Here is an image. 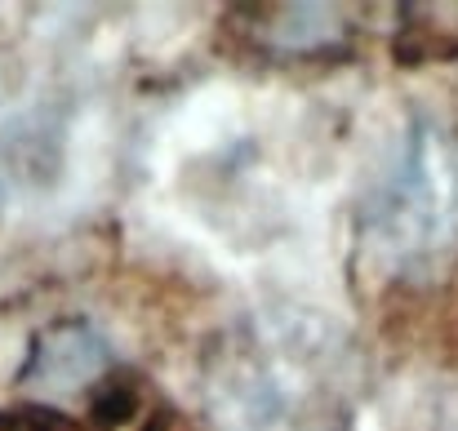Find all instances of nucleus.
Masks as SVG:
<instances>
[{
  "instance_id": "f257e3e1",
  "label": "nucleus",
  "mask_w": 458,
  "mask_h": 431,
  "mask_svg": "<svg viewBox=\"0 0 458 431\" xmlns=\"http://www.w3.org/2000/svg\"><path fill=\"white\" fill-rule=\"evenodd\" d=\"M365 241L383 267L410 276L458 249V143L419 125L365 214Z\"/></svg>"
},
{
  "instance_id": "f03ea898",
  "label": "nucleus",
  "mask_w": 458,
  "mask_h": 431,
  "mask_svg": "<svg viewBox=\"0 0 458 431\" xmlns=\"http://www.w3.org/2000/svg\"><path fill=\"white\" fill-rule=\"evenodd\" d=\"M107 369V347L85 325H54L31 342V356L22 365V383L40 392H72L85 387Z\"/></svg>"
},
{
  "instance_id": "7ed1b4c3",
  "label": "nucleus",
  "mask_w": 458,
  "mask_h": 431,
  "mask_svg": "<svg viewBox=\"0 0 458 431\" xmlns=\"http://www.w3.org/2000/svg\"><path fill=\"white\" fill-rule=\"evenodd\" d=\"M347 13L338 4H276L259 18V40L272 54H320L347 40Z\"/></svg>"
}]
</instances>
